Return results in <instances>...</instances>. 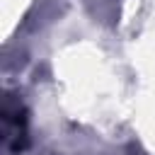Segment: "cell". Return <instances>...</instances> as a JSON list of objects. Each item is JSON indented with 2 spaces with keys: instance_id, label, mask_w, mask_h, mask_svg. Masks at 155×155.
Instances as JSON below:
<instances>
[{
  "instance_id": "cell-1",
  "label": "cell",
  "mask_w": 155,
  "mask_h": 155,
  "mask_svg": "<svg viewBox=\"0 0 155 155\" xmlns=\"http://www.w3.org/2000/svg\"><path fill=\"white\" fill-rule=\"evenodd\" d=\"M19 138H24V114H22L19 104L7 99V104H5V140H7V145L12 140V150H19L22 148Z\"/></svg>"
}]
</instances>
